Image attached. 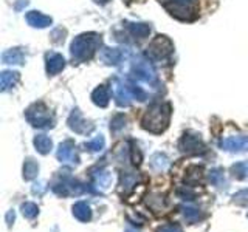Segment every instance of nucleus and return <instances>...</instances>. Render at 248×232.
Here are the masks:
<instances>
[{
  "label": "nucleus",
  "mask_w": 248,
  "mask_h": 232,
  "mask_svg": "<svg viewBox=\"0 0 248 232\" xmlns=\"http://www.w3.org/2000/svg\"><path fill=\"white\" fill-rule=\"evenodd\" d=\"M138 181V175L134 172H123L121 174V183H120V190L124 193H129L130 190H134Z\"/></svg>",
  "instance_id": "20"
},
{
  "label": "nucleus",
  "mask_w": 248,
  "mask_h": 232,
  "mask_svg": "<svg viewBox=\"0 0 248 232\" xmlns=\"http://www.w3.org/2000/svg\"><path fill=\"white\" fill-rule=\"evenodd\" d=\"M68 127L72 129L75 133H79V135H87L93 130V126L82 118V115L78 108H75L72 115L68 116Z\"/></svg>",
  "instance_id": "11"
},
{
  "label": "nucleus",
  "mask_w": 248,
  "mask_h": 232,
  "mask_svg": "<svg viewBox=\"0 0 248 232\" xmlns=\"http://www.w3.org/2000/svg\"><path fill=\"white\" fill-rule=\"evenodd\" d=\"M14 221V212L13 211H10L6 214V223H8V226H11V223Z\"/></svg>",
  "instance_id": "39"
},
{
  "label": "nucleus",
  "mask_w": 248,
  "mask_h": 232,
  "mask_svg": "<svg viewBox=\"0 0 248 232\" xmlns=\"http://www.w3.org/2000/svg\"><path fill=\"white\" fill-rule=\"evenodd\" d=\"M170 121V105L168 102L154 104L147 108L141 119V126L144 130L151 131V133H163Z\"/></svg>",
  "instance_id": "1"
},
{
  "label": "nucleus",
  "mask_w": 248,
  "mask_h": 232,
  "mask_svg": "<svg viewBox=\"0 0 248 232\" xmlns=\"http://www.w3.org/2000/svg\"><path fill=\"white\" fill-rule=\"evenodd\" d=\"M177 195L180 197L182 200H194V197H196L191 189H186V188L178 189V190H177Z\"/></svg>",
  "instance_id": "36"
},
{
  "label": "nucleus",
  "mask_w": 248,
  "mask_h": 232,
  "mask_svg": "<svg viewBox=\"0 0 248 232\" xmlns=\"http://www.w3.org/2000/svg\"><path fill=\"white\" fill-rule=\"evenodd\" d=\"M178 149L186 155H197V153L205 152L206 147H205L203 139L200 138V135L188 131V133H185L182 136L180 143H178Z\"/></svg>",
  "instance_id": "8"
},
{
  "label": "nucleus",
  "mask_w": 248,
  "mask_h": 232,
  "mask_svg": "<svg viewBox=\"0 0 248 232\" xmlns=\"http://www.w3.org/2000/svg\"><path fill=\"white\" fill-rule=\"evenodd\" d=\"M182 214L183 217L186 218V221H189V223H196L200 220V211L196 207H192V206H182Z\"/></svg>",
  "instance_id": "28"
},
{
  "label": "nucleus",
  "mask_w": 248,
  "mask_h": 232,
  "mask_svg": "<svg viewBox=\"0 0 248 232\" xmlns=\"http://www.w3.org/2000/svg\"><path fill=\"white\" fill-rule=\"evenodd\" d=\"M92 178H93V184L101 190H107L112 186V174L104 169L96 167V172L92 170Z\"/></svg>",
  "instance_id": "15"
},
{
  "label": "nucleus",
  "mask_w": 248,
  "mask_h": 232,
  "mask_svg": "<svg viewBox=\"0 0 248 232\" xmlns=\"http://www.w3.org/2000/svg\"><path fill=\"white\" fill-rule=\"evenodd\" d=\"M51 189L54 193H58V195H61V197L81 195V193H85V192L90 190L87 188V184L75 180V178L70 176V175H62L59 180H56L53 183Z\"/></svg>",
  "instance_id": "5"
},
{
  "label": "nucleus",
  "mask_w": 248,
  "mask_h": 232,
  "mask_svg": "<svg viewBox=\"0 0 248 232\" xmlns=\"http://www.w3.org/2000/svg\"><path fill=\"white\" fill-rule=\"evenodd\" d=\"M209 180H211V183L217 186V188H225V186H227V178H225L222 169L211 170V172H209Z\"/></svg>",
  "instance_id": "29"
},
{
  "label": "nucleus",
  "mask_w": 248,
  "mask_h": 232,
  "mask_svg": "<svg viewBox=\"0 0 248 232\" xmlns=\"http://www.w3.org/2000/svg\"><path fill=\"white\" fill-rule=\"evenodd\" d=\"M45 186L42 183H39V184H34L33 186V193H37V195H42V193L45 192Z\"/></svg>",
  "instance_id": "38"
},
{
  "label": "nucleus",
  "mask_w": 248,
  "mask_h": 232,
  "mask_svg": "<svg viewBox=\"0 0 248 232\" xmlns=\"http://www.w3.org/2000/svg\"><path fill=\"white\" fill-rule=\"evenodd\" d=\"M132 76L137 77L138 81H143L146 84H155L157 82V73L152 67V64L146 59H137L132 67Z\"/></svg>",
  "instance_id": "7"
},
{
  "label": "nucleus",
  "mask_w": 248,
  "mask_h": 232,
  "mask_svg": "<svg viewBox=\"0 0 248 232\" xmlns=\"http://www.w3.org/2000/svg\"><path fill=\"white\" fill-rule=\"evenodd\" d=\"M73 215L79 221H89L92 218V209L87 203L79 201V203H76L73 206Z\"/></svg>",
  "instance_id": "22"
},
{
  "label": "nucleus",
  "mask_w": 248,
  "mask_h": 232,
  "mask_svg": "<svg viewBox=\"0 0 248 232\" xmlns=\"http://www.w3.org/2000/svg\"><path fill=\"white\" fill-rule=\"evenodd\" d=\"M58 160L61 162H65V164H78L79 162V157H78V152H76V145L73 141H67L61 143L59 144V149H58Z\"/></svg>",
  "instance_id": "10"
},
{
  "label": "nucleus",
  "mask_w": 248,
  "mask_h": 232,
  "mask_svg": "<svg viewBox=\"0 0 248 232\" xmlns=\"http://www.w3.org/2000/svg\"><path fill=\"white\" fill-rule=\"evenodd\" d=\"M37 172H39V164L33 158H28L23 162V178H25L27 181L34 180L37 176Z\"/></svg>",
  "instance_id": "24"
},
{
  "label": "nucleus",
  "mask_w": 248,
  "mask_h": 232,
  "mask_svg": "<svg viewBox=\"0 0 248 232\" xmlns=\"http://www.w3.org/2000/svg\"><path fill=\"white\" fill-rule=\"evenodd\" d=\"M157 232H183L180 224H165V226L158 228Z\"/></svg>",
  "instance_id": "35"
},
{
  "label": "nucleus",
  "mask_w": 248,
  "mask_h": 232,
  "mask_svg": "<svg viewBox=\"0 0 248 232\" xmlns=\"http://www.w3.org/2000/svg\"><path fill=\"white\" fill-rule=\"evenodd\" d=\"M103 39L98 33H85L75 37L70 46V53H72V59L79 64V62L90 60L93 58L96 50H99Z\"/></svg>",
  "instance_id": "2"
},
{
  "label": "nucleus",
  "mask_w": 248,
  "mask_h": 232,
  "mask_svg": "<svg viewBox=\"0 0 248 232\" xmlns=\"http://www.w3.org/2000/svg\"><path fill=\"white\" fill-rule=\"evenodd\" d=\"M124 232H138V231H137V229H134L132 226H127V228H126V231H124Z\"/></svg>",
  "instance_id": "41"
},
{
  "label": "nucleus",
  "mask_w": 248,
  "mask_h": 232,
  "mask_svg": "<svg viewBox=\"0 0 248 232\" xmlns=\"http://www.w3.org/2000/svg\"><path fill=\"white\" fill-rule=\"evenodd\" d=\"M25 116H27V121L33 127L51 129L54 126V116L50 113V110L42 102L30 105L25 112Z\"/></svg>",
  "instance_id": "4"
},
{
  "label": "nucleus",
  "mask_w": 248,
  "mask_h": 232,
  "mask_svg": "<svg viewBox=\"0 0 248 232\" xmlns=\"http://www.w3.org/2000/svg\"><path fill=\"white\" fill-rule=\"evenodd\" d=\"M132 162L134 164H140L141 162V153H140V150H138V147H132Z\"/></svg>",
  "instance_id": "37"
},
{
  "label": "nucleus",
  "mask_w": 248,
  "mask_h": 232,
  "mask_svg": "<svg viewBox=\"0 0 248 232\" xmlns=\"http://www.w3.org/2000/svg\"><path fill=\"white\" fill-rule=\"evenodd\" d=\"M45 62H46V73H48L50 76L58 74L65 67V59L62 58L59 53H53V51L46 53Z\"/></svg>",
  "instance_id": "13"
},
{
  "label": "nucleus",
  "mask_w": 248,
  "mask_h": 232,
  "mask_svg": "<svg viewBox=\"0 0 248 232\" xmlns=\"http://www.w3.org/2000/svg\"><path fill=\"white\" fill-rule=\"evenodd\" d=\"M2 60L3 64L8 65H22L23 60H25V54L22 53L20 48H11L2 54Z\"/></svg>",
  "instance_id": "19"
},
{
  "label": "nucleus",
  "mask_w": 248,
  "mask_h": 232,
  "mask_svg": "<svg viewBox=\"0 0 248 232\" xmlns=\"http://www.w3.org/2000/svg\"><path fill=\"white\" fill-rule=\"evenodd\" d=\"M65 34H67V31H65V29H62V28H56V29H54L53 33H51V39H53V42H56V44L64 42Z\"/></svg>",
  "instance_id": "33"
},
{
  "label": "nucleus",
  "mask_w": 248,
  "mask_h": 232,
  "mask_svg": "<svg viewBox=\"0 0 248 232\" xmlns=\"http://www.w3.org/2000/svg\"><path fill=\"white\" fill-rule=\"evenodd\" d=\"M174 53V44L166 36H157L146 50L147 58L152 60H165Z\"/></svg>",
  "instance_id": "6"
},
{
  "label": "nucleus",
  "mask_w": 248,
  "mask_h": 232,
  "mask_svg": "<svg viewBox=\"0 0 248 232\" xmlns=\"http://www.w3.org/2000/svg\"><path fill=\"white\" fill-rule=\"evenodd\" d=\"M124 2H126V3H129V2H132V0H124Z\"/></svg>",
  "instance_id": "42"
},
{
  "label": "nucleus",
  "mask_w": 248,
  "mask_h": 232,
  "mask_svg": "<svg viewBox=\"0 0 248 232\" xmlns=\"http://www.w3.org/2000/svg\"><path fill=\"white\" fill-rule=\"evenodd\" d=\"M113 95L115 101L120 107H127L130 102L134 101V91H132V85L130 82H124L121 79H113Z\"/></svg>",
  "instance_id": "9"
},
{
  "label": "nucleus",
  "mask_w": 248,
  "mask_h": 232,
  "mask_svg": "<svg viewBox=\"0 0 248 232\" xmlns=\"http://www.w3.org/2000/svg\"><path fill=\"white\" fill-rule=\"evenodd\" d=\"M151 166L155 169V170H166L168 166H169V160L166 155L163 153H155L154 157L151 158Z\"/></svg>",
  "instance_id": "27"
},
{
  "label": "nucleus",
  "mask_w": 248,
  "mask_h": 232,
  "mask_svg": "<svg viewBox=\"0 0 248 232\" xmlns=\"http://www.w3.org/2000/svg\"><path fill=\"white\" fill-rule=\"evenodd\" d=\"M96 3H99V5H106V3H108L110 0H95Z\"/></svg>",
  "instance_id": "40"
},
{
  "label": "nucleus",
  "mask_w": 248,
  "mask_h": 232,
  "mask_svg": "<svg viewBox=\"0 0 248 232\" xmlns=\"http://www.w3.org/2000/svg\"><path fill=\"white\" fill-rule=\"evenodd\" d=\"M163 6L178 20H194L197 15L196 0H163Z\"/></svg>",
  "instance_id": "3"
},
{
  "label": "nucleus",
  "mask_w": 248,
  "mask_h": 232,
  "mask_svg": "<svg viewBox=\"0 0 248 232\" xmlns=\"http://www.w3.org/2000/svg\"><path fill=\"white\" fill-rule=\"evenodd\" d=\"M106 147V139L103 135H98L96 138H93L92 141L84 144V149L87 152H101Z\"/></svg>",
  "instance_id": "26"
},
{
  "label": "nucleus",
  "mask_w": 248,
  "mask_h": 232,
  "mask_svg": "<svg viewBox=\"0 0 248 232\" xmlns=\"http://www.w3.org/2000/svg\"><path fill=\"white\" fill-rule=\"evenodd\" d=\"M92 101H93V104L98 107H107L108 101H110V90H108L106 85H99L98 88L93 90Z\"/></svg>",
  "instance_id": "18"
},
{
  "label": "nucleus",
  "mask_w": 248,
  "mask_h": 232,
  "mask_svg": "<svg viewBox=\"0 0 248 232\" xmlns=\"http://www.w3.org/2000/svg\"><path fill=\"white\" fill-rule=\"evenodd\" d=\"M124 127H126V118H124V115H116L110 122V130L116 133V131H120Z\"/></svg>",
  "instance_id": "32"
},
{
  "label": "nucleus",
  "mask_w": 248,
  "mask_h": 232,
  "mask_svg": "<svg viewBox=\"0 0 248 232\" xmlns=\"http://www.w3.org/2000/svg\"><path fill=\"white\" fill-rule=\"evenodd\" d=\"M19 82V73L17 72H3L0 76V90L8 91Z\"/></svg>",
  "instance_id": "21"
},
{
  "label": "nucleus",
  "mask_w": 248,
  "mask_h": 232,
  "mask_svg": "<svg viewBox=\"0 0 248 232\" xmlns=\"http://www.w3.org/2000/svg\"><path fill=\"white\" fill-rule=\"evenodd\" d=\"M124 27L129 31V34L135 39H144L151 34V27L143 22H126Z\"/></svg>",
  "instance_id": "16"
},
{
  "label": "nucleus",
  "mask_w": 248,
  "mask_h": 232,
  "mask_svg": "<svg viewBox=\"0 0 248 232\" xmlns=\"http://www.w3.org/2000/svg\"><path fill=\"white\" fill-rule=\"evenodd\" d=\"M20 211H22V214H23V217H25V218L33 220V218H36L37 214H39V207H37V204L30 203V201H28V203H23L22 204Z\"/></svg>",
  "instance_id": "30"
},
{
  "label": "nucleus",
  "mask_w": 248,
  "mask_h": 232,
  "mask_svg": "<svg viewBox=\"0 0 248 232\" xmlns=\"http://www.w3.org/2000/svg\"><path fill=\"white\" fill-rule=\"evenodd\" d=\"M27 22H28V25H31L33 28H46L53 23V19L39 11H30L27 14Z\"/></svg>",
  "instance_id": "17"
},
{
  "label": "nucleus",
  "mask_w": 248,
  "mask_h": 232,
  "mask_svg": "<svg viewBox=\"0 0 248 232\" xmlns=\"http://www.w3.org/2000/svg\"><path fill=\"white\" fill-rule=\"evenodd\" d=\"M219 147L227 152H245L248 150V136L239 135V136L225 138L219 143Z\"/></svg>",
  "instance_id": "12"
},
{
  "label": "nucleus",
  "mask_w": 248,
  "mask_h": 232,
  "mask_svg": "<svg viewBox=\"0 0 248 232\" xmlns=\"http://www.w3.org/2000/svg\"><path fill=\"white\" fill-rule=\"evenodd\" d=\"M231 174L234 175L237 180H247L248 178V160L239 161V162H236V164H232Z\"/></svg>",
  "instance_id": "25"
},
{
  "label": "nucleus",
  "mask_w": 248,
  "mask_h": 232,
  "mask_svg": "<svg viewBox=\"0 0 248 232\" xmlns=\"http://www.w3.org/2000/svg\"><path fill=\"white\" fill-rule=\"evenodd\" d=\"M234 203L237 204H248V189H244V190H240L237 192L236 195H234Z\"/></svg>",
  "instance_id": "34"
},
{
  "label": "nucleus",
  "mask_w": 248,
  "mask_h": 232,
  "mask_svg": "<svg viewBox=\"0 0 248 232\" xmlns=\"http://www.w3.org/2000/svg\"><path fill=\"white\" fill-rule=\"evenodd\" d=\"M34 147L39 153L46 155V153H50V150L53 149V143L46 135H37L34 138Z\"/></svg>",
  "instance_id": "23"
},
{
  "label": "nucleus",
  "mask_w": 248,
  "mask_h": 232,
  "mask_svg": "<svg viewBox=\"0 0 248 232\" xmlns=\"http://www.w3.org/2000/svg\"><path fill=\"white\" fill-rule=\"evenodd\" d=\"M202 170H203V167H202V166H191V167L188 169V175H186V183L196 184L197 181H200V178H202Z\"/></svg>",
  "instance_id": "31"
},
{
  "label": "nucleus",
  "mask_w": 248,
  "mask_h": 232,
  "mask_svg": "<svg viewBox=\"0 0 248 232\" xmlns=\"http://www.w3.org/2000/svg\"><path fill=\"white\" fill-rule=\"evenodd\" d=\"M99 58L106 65H118L126 58V54L120 48H103V51L99 53Z\"/></svg>",
  "instance_id": "14"
}]
</instances>
